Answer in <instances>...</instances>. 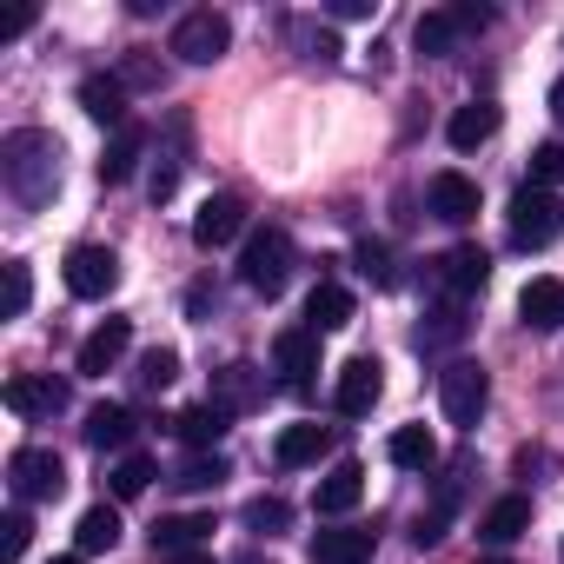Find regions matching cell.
<instances>
[{
    "mask_svg": "<svg viewBox=\"0 0 564 564\" xmlns=\"http://www.w3.org/2000/svg\"><path fill=\"white\" fill-rule=\"evenodd\" d=\"M293 524V505L286 498H252L246 505V531H286Z\"/></svg>",
    "mask_w": 564,
    "mask_h": 564,
    "instance_id": "38",
    "label": "cell"
},
{
    "mask_svg": "<svg viewBox=\"0 0 564 564\" xmlns=\"http://www.w3.org/2000/svg\"><path fill=\"white\" fill-rule=\"evenodd\" d=\"M491 133H498V107H491V100H465V107H458V113L445 120V140H452L458 153H471V147H485Z\"/></svg>",
    "mask_w": 564,
    "mask_h": 564,
    "instance_id": "23",
    "label": "cell"
},
{
    "mask_svg": "<svg viewBox=\"0 0 564 564\" xmlns=\"http://www.w3.org/2000/svg\"><path fill=\"white\" fill-rule=\"evenodd\" d=\"M339 21H372V0H333Z\"/></svg>",
    "mask_w": 564,
    "mask_h": 564,
    "instance_id": "43",
    "label": "cell"
},
{
    "mask_svg": "<svg viewBox=\"0 0 564 564\" xmlns=\"http://www.w3.org/2000/svg\"><path fill=\"white\" fill-rule=\"evenodd\" d=\"M265 399V372L259 366H246V359H232V366H219L213 372V405L232 419V412H252Z\"/></svg>",
    "mask_w": 564,
    "mask_h": 564,
    "instance_id": "13",
    "label": "cell"
},
{
    "mask_svg": "<svg viewBox=\"0 0 564 564\" xmlns=\"http://www.w3.org/2000/svg\"><path fill=\"white\" fill-rule=\"evenodd\" d=\"M239 279L252 293H286V279H293V239L279 232V226H259V232H246V246H239Z\"/></svg>",
    "mask_w": 564,
    "mask_h": 564,
    "instance_id": "2",
    "label": "cell"
},
{
    "mask_svg": "<svg viewBox=\"0 0 564 564\" xmlns=\"http://www.w3.org/2000/svg\"><path fill=\"white\" fill-rule=\"evenodd\" d=\"M505 219H511V246L538 252V246H551V239L564 232V199H557L551 186H531V180H524V186L511 193V213H505Z\"/></svg>",
    "mask_w": 564,
    "mask_h": 564,
    "instance_id": "3",
    "label": "cell"
},
{
    "mask_svg": "<svg viewBox=\"0 0 564 564\" xmlns=\"http://www.w3.org/2000/svg\"><path fill=\"white\" fill-rule=\"evenodd\" d=\"M173 432H180L193 452H219V438H226V412H219L213 399H199V405H186V412L173 419Z\"/></svg>",
    "mask_w": 564,
    "mask_h": 564,
    "instance_id": "25",
    "label": "cell"
},
{
    "mask_svg": "<svg viewBox=\"0 0 564 564\" xmlns=\"http://www.w3.org/2000/svg\"><path fill=\"white\" fill-rule=\"evenodd\" d=\"M518 319L531 333H557L564 326V279H531V286L518 293Z\"/></svg>",
    "mask_w": 564,
    "mask_h": 564,
    "instance_id": "17",
    "label": "cell"
},
{
    "mask_svg": "<svg viewBox=\"0 0 564 564\" xmlns=\"http://www.w3.org/2000/svg\"><path fill=\"white\" fill-rule=\"evenodd\" d=\"M147 485H153V458H140V452H127V458L113 465V498L127 505V498H140Z\"/></svg>",
    "mask_w": 564,
    "mask_h": 564,
    "instance_id": "36",
    "label": "cell"
},
{
    "mask_svg": "<svg viewBox=\"0 0 564 564\" xmlns=\"http://www.w3.org/2000/svg\"><path fill=\"white\" fill-rule=\"evenodd\" d=\"M438 279L458 293V300H471V293H485V279H491V259H485V246H452L445 259H438Z\"/></svg>",
    "mask_w": 564,
    "mask_h": 564,
    "instance_id": "18",
    "label": "cell"
},
{
    "mask_svg": "<svg viewBox=\"0 0 564 564\" xmlns=\"http://www.w3.org/2000/svg\"><path fill=\"white\" fill-rule=\"evenodd\" d=\"M326 452H333V432H326V425H286V432H279V445H272V458L286 465V471L319 465Z\"/></svg>",
    "mask_w": 564,
    "mask_h": 564,
    "instance_id": "21",
    "label": "cell"
},
{
    "mask_svg": "<svg viewBox=\"0 0 564 564\" xmlns=\"http://www.w3.org/2000/svg\"><path fill=\"white\" fill-rule=\"evenodd\" d=\"M359 498H366V471H359V458H339V465L326 471V485L313 491V511H319V518H346Z\"/></svg>",
    "mask_w": 564,
    "mask_h": 564,
    "instance_id": "16",
    "label": "cell"
},
{
    "mask_svg": "<svg viewBox=\"0 0 564 564\" xmlns=\"http://www.w3.org/2000/svg\"><path fill=\"white\" fill-rule=\"evenodd\" d=\"M379 392H386L379 359H352V366H339V392H333V405H339V419H366V412L379 405Z\"/></svg>",
    "mask_w": 564,
    "mask_h": 564,
    "instance_id": "14",
    "label": "cell"
},
{
    "mask_svg": "<svg viewBox=\"0 0 564 564\" xmlns=\"http://www.w3.org/2000/svg\"><path fill=\"white\" fill-rule=\"evenodd\" d=\"M557 180H564V147L557 140L531 147V186H557Z\"/></svg>",
    "mask_w": 564,
    "mask_h": 564,
    "instance_id": "39",
    "label": "cell"
},
{
    "mask_svg": "<svg viewBox=\"0 0 564 564\" xmlns=\"http://www.w3.org/2000/svg\"><path fill=\"white\" fill-rule=\"evenodd\" d=\"M272 366H279V379H286L293 392H306L313 372H319V333L313 326H286L272 339Z\"/></svg>",
    "mask_w": 564,
    "mask_h": 564,
    "instance_id": "9",
    "label": "cell"
},
{
    "mask_svg": "<svg viewBox=\"0 0 564 564\" xmlns=\"http://www.w3.org/2000/svg\"><path fill=\"white\" fill-rule=\"evenodd\" d=\"M485 28H491V14H485V8H432V14H419L412 41H419V54H425V61H438V54H452V47H458V34H485Z\"/></svg>",
    "mask_w": 564,
    "mask_h": 564,
    "instance_id": "7",
    "label": "cell"
},
{
    "mask_svg": "<svg viewBox=\"0 0 564 564\" xmlns=\"http://www.w3.org/2000/svg\"><path fill=\"white\" fill-rule=\"evenodd\" d=\"M438 405H445L452 425H478L485 405H491V372H485L478 359H452V366L438 372Z\"/></svg>",
    "mask_w": 564,
    "mask_h": 564,
    "instance_id": "4",
    "label": "cell"
},
{
    "mask_svg": "<svg viewBox=\"0 0 564 564\" xmlns=\"http://www.w3.org/2000/svg\"><path fill=\"white\" fill-rule=\"evenodd\" d=\"M531 531V498H498L485 518H478V538L491 544V551H505V544H518Z\"/></svg>",
    "mask_w": 564,
    "mask_h": 564,
    "instance_id": "20",
    "label": "cell"
},
{
    "mask_svg": "<svg viewBox=\"0 0 564 564\" xmlns=\"http://www.w3.org/2000/svg\"><path fill=\"white\" fill-rule=\"evenodd\" d=\"M120 286V252L113 246H74L67 252V293L74 300H107Z\"/></svg>",
    "mask_w": 564,
    "mask_h": 564,
    "instance_id": "8",
    "label": "cell"
},
{
    "mask_svg": "<svg viewBox=\"0 0 564 564\" xmlns=\"http://www.w3.org/2000/svg\"><path fill=\"white\" fill-rule=\"evenodd\" d=\"M226 47H232V21H226V14H213V8L180 14V28H173V54H180L186 67H213Z\"/></svg>",
    "mask_w": 564,
    "mask_h": 564,
    "instance_id": "6",
    "label": "cell"
},
{
    "mask_svg": "<svg viewBox=\"0 0 564 564\" xmlns=\"http://www.w3.org/2000/svg\"><path fill=\"white\" fill-rule=\"evenodd\" d=\"M74 538H80V557H100V551H113V544H120V511H113V505H94V511H80Z\"/></svg>",
    "mask_w": 564,
    "mask_h": 564,
    "instance_id": "30",
    "label": "cell"
},
{
    "mask_svg": "<svg viewBox=\"0 0 564 564\" xmlns=\"http://www.w3.org/2000/svg\"><path fill=\"white\" fill-rule=\"evenodd\" d=\"M173 379H180V352H173V346L140 352V372H133V386H140V392H166Z\"/></svg>",
    "mask_w": 564,
    "mask_h": 564,
    "instance_id": "31",
    "label": "cell"
},
{
    "mask_svg": "<svg viewBox=\"0 0 564 564\" xmlns=\"http://www.w3.org/2000/svg\"><path fill=\"white\" fill-rule=\"evenodd\" d=\"M28 538H34V518L14 505L8 518H0V564H21V551H28Z\"/></svg>",
    "mask_w": 564,
    "mask_h": 564,
    "instance_id": "37",
    "label": "cell"
},
{
    "mask_svg": "<svg viewBox=\"0 0 564 564\" xmlns=\"http://www.w3.org/2000/svg\"><path fill=\"white\" fill-rule=\"evenodd\" d=\"M471 564H511V557H498V551H491V557H471Z\"/></svg>",
    "mask_w": 564,
    "mask_h": 564,
    "instance_id": "46",
    "label": "cell"
},
{
    "mask_svg": "<svg viewBox=\"0 0 564 564\" xmlns=\"http://www.w3.org/2000/svg\"><path fill=\"white\" fill-rule=\"evenodd\" d=\"M54 564H80V551H74V557H54Z\"/></svg>",
    "mask_w": 564,
    "mask_h": 564,
    "instance_id": "47",
    "label": "cell"
},
{
    "mask_svg": "<svg viewBox=\"0 0 564 564\" xmlns=\"http://www.w3.org/2000/svg\"><path fill=\"white\" fill-rule=\"evenodd\" d=\"M465 333V319H458V306H445V313H432V326L419 333V346H445V339H458Z\"/></svg>",
    "mask_w": 564,
    "mask_h": 564,
    "instance_id": "40",
    "label": "cell"
},
{
    "mask_svg": "<svg viewBox=\"0 0 564 564\" xmlns=\"http://www.w3.org/2000/svg\"><path fill=\"white\" fill-rule=\"evenodd\" d=\"M206 531H213V518H206V511L160 518V524H153V551H166V557H180V551H199V544H206Z\"/></svg>",
    "mask_w": 564,
    "mask_h": 564,
    "instance_id": "27",
    "label": "cell"
},
{
    "mask_svg": "<svg viewBox=\"0 0 564 564\" xmlns=\"http://www.w3.org/2000/svg\"><path fill=\"white\" fill-rule=\"evenodd\" d=\"M306 326H313V333H339V326H352V293L339 286V279H319V286L306 293Z\"/></svg>",
    "mask_w": 564,
    "mask_h": 564,
    "instance_id": "22",
    "label": "cell"
},
{
    "mask_svg": "<svg viewBox=\"0 0 564 564\" xmlns=\"http://www.w3.org/2000/svg\"><path fill=\"white\" fill-rule=\"evenodd\" d=\"M173 186H180V173H173V166H153V180H147V193H153V199H173Z\"/></svg>",
    "mask_w": 564,
    "mask_h": 564,
    "instance_id": "42",
    "label": "cell"
},
{
    "mask_svg": "<svg viewBox=\"0 0 564 564\" xmlns=\"http://www.w3.org/2000/svg\"><path fill=\"white\" fill-rule=\"evenodd\" d=\"M551 113H557V127H564V74L551 80Z\"/></svg>",
    "mask_w": 564,
    "mask_h": 564,
    "instance_id": "44",
    "label": "cell"
},
{
    "mask_svg": "<svg viewBox=\"0 0 564 564\" xmlns=\"http://www.w3.org/2000/svg\"><path fill=\"white\" fill-rule=\"evenodd\" d=\"M0 272H8V300H0V319H21L28 300H34V272H28V259H8Z\"/></svg>",
    "mask_w": 564,
    "mask_h": 564,
    "instance_id": "34",
    "label": "cell"
},
{
    "mask_svg": "<svg viewBox=\"0 0 564 564\" xmlns=\"http://www.w3.org/2000/svg\"><path fill=\"white\" fill-rule=\"evenodd\" d=\"M80 432H87V445H94V452H120V445L133 438V412H127V405H94Z\"/></svg>",
    "mask_w": 564,
    "mask_h": 564,
    "instance_id": "28",
    "label": "cell"
},
{
    "mask_svg": "<svg viewBox=\"0 0 564 564\" xmlns=\"http://www.w3.org/2000/svg\"><path fill=\"white\" fill-rule=\"evenodd\" d=\"M452 505H458V491L445 485V491H438V505H432V511H419V524H412V544H419V551H432V544H445V524H452Z\"/></svg>",
    "mask_w": 564,
    "mask_h": 564,
    "instance_id": "32",
    "label": "cell"
},
{
    "mask_svg": "<svg viewBox=\"0 0 564 564\" xmlns=\"http://www.w3.org/2000/svg\"><path fill=\"white\" fill-rule=\"evenodd\" d=\"M173 564H213V557H206V551H180Z\"/></svg>",
    "mask_w": 564,
    "mask_h": 564,
    "instance_id": "45",
    "label": "cell"
},
{
    "mask_svg": "<svg viewBox=\"0 0 564 564\" xmlns=\"http://www.w3.org/2000/svg\"><path fill=\"white\" fill-rule=\"evenodd\" d=\"M0 180H8L14 206L41 213L61 193V140L47 127H14L8 140H0Z\"/></svg>",
    "mask_w": 564,
    "mask_h": 564,
    "instance_id": "1",
    "label": "cell"
},
{
    "mask_svg": "<svg viewBox=\"0 0 564 564\" xmlns=\"http://www.w3.org/2000/svg\"><path fill=\"white\" fill-rule=\"evenodd\" d=\"M306 557L313 564H366L372 557V531H313Z\"/></svg>",
    "mask_w": 564,
    "mask_h": 564,
    "instance_id": "26",
    "label": "cell"
},
{
    "mask_svg": "<svg viewBox=\"0 0 564 564\" xmlns=\"http://www.w3.org/2000/svg\"><path fill=\"white\" fill-rule=\"evenodd\" d=\"M140 153H147V127L140 120H127L113 140H107V153H100V180L107 186H120V180H133V166H140Z\"/></svg>",
    "mask_w": 564,
    "mask_h": 564,
    "instance_id": "24",
    "label": "cell"
},
{
    "mask_svg": "<svg viewBox=\"0 0 564 564\" xmlns=\"http://www.w3.org/2000/svg\"><path fill=\"white\" fill-rule=\"evenodd\" d=\"M359 265H366V279H372V286H392V265H386V246H359Z\"/></svg>",
    "mask_w": 564,
    "mask_h": 564,
    "instance_id": "41",
    "label": "cell"
},
{
    "mask_svg": "<svg viewBox=\"0 0 564 564\" xmlns=\"http://www.w3.org/2000/svg\"><path fill=\"white\" fill-rule=\"evenodd\" d=\"M127 346H133V319H107V326H94V333L80 339V359H74V366H80L87 379H107V372L127 359Z\"/></svg>",
    "mask_w": 564,
    "mask_h": 564,
    "instance_id": "11",
    "label": "cell"
},
{
    "mask_svg": "<svg viewBox=\"0 0 564 564\" xmlns=\"http://www.w3.org/2000/svg\"><path fill=\"white\" fill-rule=\"evenodd\" d=\"M113 80H120L127 94H153V87H160L166 74H160V61H153V54H127V61L113 67Z\"/></svg>",
    "mask_w": 564,
    "mask_h": 564,
    "instance_id": "35",
    "label": "cell"
},
{
    "mask_svg": "<svg viewBox=\"0 0 564 564\" xmlns=\"http://www.w3.org/2000/svg\"><path fill=\"white\" fill-rule=\"evenodd\" d=\"M219 478H226V458H219V452H193V458L180 465L173 485H180V491H213Z\"/></svg>",
    "mask_w": 564,
    "mask_h": 564,
    "instance_id": "33",
    "label": "cell"
},
{
    "mask_svg": "<svg viewBox=\"0 0 564 564\" xmlns=\"http://www.w3.org/2000/svg\"><path fill=\"white\" fill-rule=\"evenodd\" d=\"M80 107H87V120H100V127H127V87L113 80V74H87L80 80Z\"/></svg>",
    "mask_w": 564,
    "mask_h": 564,
    "instance_id": "19",
    "label": "cell"
},
{
    "mask_svg": "<svg viewBox=\"0 0 564 564\" xmlns=\"http://www.w3.org/2000/svg\"><path fill=\"white\" fill-rule=\"evenodd\" d=\"M386 458H392L399 471H425V465H438V445H432L425 425H399L392 445H386Z\"/></svg>",
    "mask_w": 564,
    "mask_h": 564,
    "instance_id": "29",
    "label": "cell"
},
{
    "mask_svg": "<svg viewBox=\"0 0 564 564\" xmlns=\"http://www.w3.org/2000/svg\"><path fill=\"white\" fill-rule=\"evenodd\" d=\"M8 412H21V419H54V412H67V386H61L54 372H21V379H8Z\"/></svg>",
    "mask_w": 564,
    "mask_h": 564,
    "instance_id": "12",
    "label": "cell"
},
{
    "mask_svg": "<svg viewBox=\"0 0 564 564\" xmlns=\"http://www.w3.org/2000/svg\"><path fill=\"white\" fill-rule=\"evenodd\" d=\"M425 206H432V219H445V226H465V219H478V186H471L465 173H432V186H425Z\"/></svg>",
    "mask_w": 564,
    "mask_h": 564,
    "instance_id": "15",
    "label": "cell"
},
{
    "mask_svg": "<svg viewBox=\"0 0 564 564\" xmlns=\"http://www.w3.org/2000/svg\"><path fill=\"white\" fill-rule=\"evenodd\" d=\"M239 232H246V199H232V193H213V199L193 213V246H206V252L232 246Z\"/></svg>",
    "mask_w": 564,
    "mask_h": 564,
    "instance_id": "10",
    "label": "cell"
},
{
    "mask_svg": "<svg viewBox=\"0 0 564 564\" xmlns=\"http://www.w3.org/2000/svg\"><path fill=\"white\" fill-rule=\"evenodd\" d=\"M8 485H14L21 505L61 498V491H67V465H61V452H47V445H21V452L8 458Z\"/></svg>",
    "mask_w": 564,
    "mask_h": 564,
    "instance_id": "5",
    "label": "cell"
}]
</instances>
